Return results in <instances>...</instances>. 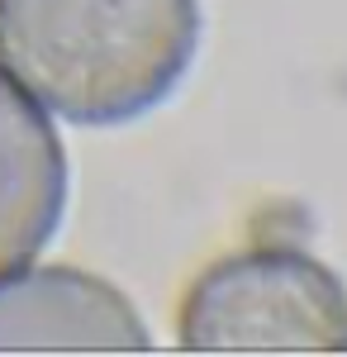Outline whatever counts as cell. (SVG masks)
<instances>
[{
    "mask_svg": "<svg viewBox=\"0 0 347 357\" xmlns=\"http://www.w3.org/2000/svg\"><path fill=\"white\" fill-rule=\"evenodd\" d=\"M200 48L195 0H0V67L72 124L167 100Z\"/></svg>",
    "mask_w": 347,
    "mask_h": 357,
    "instance_id": "1",
    "label": "cell"
},
{
    "mask_svg": "<svg viewBox=\"0 0 347 357\" xmlns=\"http://www.w3.org/2000/svg\"><path fill=\"white\" fill-rule=\"evenodd\" d=\"M67 200V158L48 110L0 67V276L29 267Z\"/></svg>",
    "mask_w": 347,
    "mask_h": 357,
    "instance_id": "4",
    "label": "cell"
},
{
    "mask_svg": "<svg viewBox=\"0 0 347 357\" xmlns=\"http://www.w3.org/2000/svg\"><path fill=\"white\" fill-rule=\"evenodd\" d=\"M186 353H347V291L319 257L271 243L247 248L190 286Z\"/></svg>",
    "mask_w": 347,
    "mask_h": 357,
    "instance_id": "2",
    "label": "cell"
},
{
    "mask_svg": "<svg viewBox=\"0 0 347 357\" xmlns=\"http://www.w3.org/2000/svg\"><path fill=\"white\" fill-rule=\"evenodd\" d=\"M0 353H148L138 310L77 267L0 276Z\"/></svg>",
    "mask_w": 347,
    "mask_h": 357,
    "instance_id": "3",
    "label": "cell"
}]
</instances>
